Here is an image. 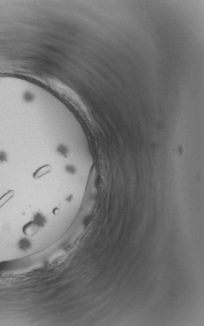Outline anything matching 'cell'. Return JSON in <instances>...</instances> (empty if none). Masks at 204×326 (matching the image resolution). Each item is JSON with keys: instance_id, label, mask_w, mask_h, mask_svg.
Returning a JSON list of instances; mask_svg holds the SVG:
<instances>
[{"instance_id": "cell-1", "label": "cell", "mask_w": 204, "mask_h": 326, "mask_svg": "<svg viewBox=\"0 0 204 326\" xmlns=\"http://www.w3.org/2000/svg\"><path fill=\"white\" fill-rule=\"evenodd\" d=\"M40 229V225L35 221H30L23 227V234L28 236H33L36 235Z\"/></svg>"}, {"instance_id": "cell-2", "label": "cell", "mask_w": 204, "mask_h": 326, "mask_svg": "<svg viewBox=\"0 0 204 326\" xmlns=\"http://www.w3.org/2000/svg\"><path fill=\"white\" fill-rule=\"evenodd\" d=\"M52 170L51 166L49 165V164H46L43 166L40 167L39 169H37L35 172H34L33 175V177L34 179H39L41 177L45 176L47 174H49Z\"/></svg>"}, {"instance_id": "cell-3", "label": "cell", "mask_w": 204, "mask_h": 326, "mask_svg": "<svg viewBox=\"0 0 204 326\" xmlns=\"http://www.w3.org/2000/svg\"><path fill=\"white\" fill-rule=\"evenodd\" d=\"M14 194L15 193L13 190H10L0 198V208H1L3 205H5V203H7L10 199L13 197V196L14 195Z\"/></svg>"}, {"instance_id": "cell-4", "label": "cell", "mask_w": 204, "mask_h": 326, "mask_svg": "<svg viewBox=\"0 0 204 326\" xmlns=\"http://www.w3.org/2000/svg\"><path fill=\"white\" fill-rule=\"evenodd\" d=\"M35 221L38 224V225L40 226H41V225H43V222H44V219H43V217L41 215H37L36 216V219L35 220Z\"/></svg>"}, {"instance_id": "cell-5", "label": "cell", "mask_w": 204, "mask_h": 326, "mask_svg": "<svg viewBox=\"0 0 204 326\" xmlns=\"http://www.w3.org/2000/svg\"><path fill=\"white\" fill-rule=\"evenodd\" d=\"M6 159V155L4 153H0V161H4Z\"/></svg>"}]
</instances>
